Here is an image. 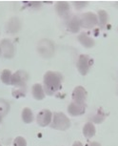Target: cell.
<instances>
[{
	"instance_id": "15",
	"label": "cell",
	"mask_w": 118,
	"mask_h": 146,
	"mask_svg": "<svg viewBox=\"0 0 118 146\" xmlns=\"http://www.w3.org/2000/svg\"><path fill=\"white\" fill-rule=\"evenodd\" d=\"M95 127L92 122H88L85 124L83 128V134L87 139H92L95 135Z\"/></svg>"
},
{
	"instance_id": "13",
	"label": "cell",
	"mask_w": 118,
	"mask_h": 146,
	"mask_svg": "<svg viewBox=\"0 0 118 146\" xmlns=\"http://www.w3.org/2000/svg\"><path fill=\"white\" fill-rule=\"evenodd\" d=\"M32 96L36 100H42L45 98V93H44V88L41 84H34L32 86Z\"/></svg>"
},
{
	"instance_id": "8",
	"label": "cell",
	"mask_w": 118,
	"mask_h": 146,
	"mask_svg": "<svg viewBox=\"0 0 118 146\" xmlns=\"http://www.w3.org/2000/svg\"><path fill=\"white\" fill-rule=\"evenodd\" d=\"M86 98H87V92L84 87L77 86L76 88H74V90H73V102L78 103V104H84L85 105Z\"/></svg>"
},
{
	"instance_id": "20",
	"label": "cell",
	"mask_w": 118,
	"mask_h": 146,
	"mask_svg": "<svg viewBox=\"0 0 118 146\" xmlns=\"http://www.w3.org/2000/svg\"><path fill=\"white\" fill-rule=\"evenodd\" d=\"M13 145L15 146H27V142L24 137H18L15 139V142H13Z\"/></svg>"
},
{
	"instance_id": "24",
	"label": "cell",
	"mask_w": 118,
	"mask_h": 146,
	"mask_svg": "<svg viewBox=\"0 0 118 146\" xmlns=\"http://www.w3.org/2000/svg\"><path fill=\"white\" fill-rule=\"evenodd\" d=\"M73 146H83V145H82V143H81V142H79V141H75V142L73 144Z\"/></svg>"
},
{
	"instance_id": "9",
	"label": "cell",
	"mask_w": 118,
	"mask_h": 146,
	"mask_svg": "<svg viewBox=\"0 0 118 146\" xmlns=\"http://www.w3.org/2000/svg\"><path fill=\"white\" fill-rule=\"evenodd\" d=\"M1 52H3V54L6 58H12L15 54V47H13L12 41L9 39H3L0 43Z\"/></svg>"
},
{
	"instance_id": "22",
	"label": "cell",
	"mask_w": 118,
	"mask_h": 146,
	"mask_svg": "<svg viewBox=\"0 0 118 146\" xmlns=\"http://www.w3.org/2000/svg\"><path fill=\"white\" fill-rule=\"evenodd\" d=\"M103 120H104V115H100L99 114L96 115L94 117H93V121L96 123H101Z\"/></svg>"
},
{
	"instance_id": "14",
	"label": "cell",
	"mask_w": 118,
	"mask_h": 146,
	"mask_svg": "<svg viewBox=\"0 0 118 146\" xmlns=\"http://www.w3.org/2000/svg\"><path fill=\"white\" fill-rule=\"evenodd\" d=\"M78 40L85 48H92V47L94 46V40L92 37H90L87 34H85V33L79 35Z\"/></svg>"
},
{
	"instance_id": "27",
	"label": "cell",
	"mask_w": 118,
	"mask_h": 146,
	"mask_svg": "<svg viewBox=\"0 0 118 146\" xmlns=\"http://www.w3.org/2000/svg\"><path fill=\"white\" fill-rule=\"evenodd\" d=\"M0 146H1V145H0Z\"/></svg>"
},
{
	"instance_id": "25",
	"label": "cell",
	"mask_w": 118,
	"mask_h": 146,
	"mask_svg": "<svg viewBox=\"0 0 118 146\" xmlns=\"http://www.w3.org/2000/svg\"><path fill=\"white\" fill-rule=\"evenodd\" d=\"M1 121H2V115L0 114V123H1Z\"/></svg>"
},
{
	"instance_id": "12",
	"label": "cell",
	"mask_w": 118,
	"mask_h": 146,
	"mask_svg": "<svg viewBox=\"0 0 118 146\" xmlns=\"http://www.w3.org/2000/svg\"><path fill=\"white\" fill-rule=\"evenodd\" d=\"M55 10L60 16H64L67 15L69 13V11H70V5H69L68 2L59 1V2H57L55 5Z\"/></svg>"
},
{
	"instance_id": "26",
	"label": "cell",
	"mask_w": 118,
	"mask_h": 146,
	"mask_svg": "<svg viewBox=\"0 0 118 146\" xmlns=\"http://www.w3.org/2000/svg\"><path fill=\"white\" fill-rule=\"evenodd\" d=\"M0 54H1V48H0Z\"/></svg>"
},
{
	"instance_id": "1",
	"label": "cell",
	"mask_w": 118,
	"mask_h": 146,
	"mask_svg": "<svg viewBox=\"0 0 118 146\" xmlns=\"http://www.w3.org/2000/svg\"><path fill=\"white\" fill-rule=\"evenodd\" d=\"M62 83V76L59 73L49 71L44 76V91L48 96L54 95L60 88Z\"/></svg>"
},
{
	"instance_id": "21",
	"label": "cell",
	"mask_w": 118,
	"mask_h": 146,
	"mask_svg": "<svg viewBox=\"0 0 118 146\" xmlns=\"http://www.w3.org/2000/svg\"><path fill=\"white\" fill-rule=\"evenodd\" d=\"M87 4H88V2H86V1H74L73 2V5H74L76 10L83 9V8L87 6Z\"/></svg>"
},
{
	"instance_id": "3",
	"label": "cell",
	"mask_w": 118,
	"mask_h": 146,
	"mask_svg": "<svg viewBox=\"0 0 118 146\" xmlns=\"http://www.w3.org/2000/svg\"><path fill=\"white\" fill-rule=\"evenodd\" d=\"M98 23V17L93 13H83L80 17V25L85 29H92Z\"/></svg>"
},
{
	"instance_id": "18",
	"label": "cell",
	"mask_w": 118,
	"mask_h": 146,
	"mask_svg": "<svg viewBox=\"0 0 118 146\" xmlns=\"http://www.w3.org/2000/svg\"><path fill=\"white\" fill-rule=\"evenodd\" d=\"M12 76L13 74L10 70H4L1 74V80L4 84L11 85L12 84Z\"/></svg>"
},
{
	"instance_id": "17",
	"label": "cell",
	"mask_w": 118,
	"mask_h": 146,
	"mask_svg": "<svg viewBox=\"0 0 118 146\" xmlns=\"http://www.w3.org/2000/svg\"><path fill=\"white\" fill-rule=\"evenodd\" d=\"M22 119L25 123H31L34 120V114L30 108H24L22 111Z\"/></svg>"
},
{
	"instance_id": "7",
	"label": "cell",
	"mask_w": 118,
	"mask_h": 146,
	"mask_svg": "<svg viewBox=\"0 0 118 146\" xmlns=\"http://www.w3.org/2000/svg\"><path fill=\"white\" fill-rule=\"evenodd\" d=\"M51 117H53V115H51V112L50 110H42V111L39 112V114L36 117L37 123L41 127L48 126L51 122Z\"/></svg>"
},
{
	"instance_id": "6",
	"label": "cell",
	"mask_w": 118,
	"mask_h": 146,
	"mask_svg": "<svg viewBox=\"0 0 118 146\" xmlns=\"http://www.w3.org/2000/svg\"><path fill=\"white\" fill-rule=\"evenodd\" d=\"M53 42L49 40H43L41 41L38 45V51L39 53L42 54L44 57L46 58H49L50 56H53Z\"/></svg>"
},
{
	"instance_id": "5",
	"label": "cell",
	"mask_w": 118,
	"mask_h": 146,
	"mask_svg": "<svg viewBox=\"0 0 118 146\" xmlns=\"http://www.w3.org/2000/svg\"><path fill=\"white\" fill-rule=\"evenodd\" d=\"M92 65V58L87 54H81L77 62V68L82 76H86Z\"/></svg>"
},
{
	"instance_id": "23",
	"label": "cell",
	"mask_w": 118,
	"mask_h": 146,
	"mask_svg": "<svg viewBox=\"0 0 118 146\" xmlns=\"http://www.w3.org/2000/svg\"><path fill=\"white\" fill-rule=\"evenodd\" d=\"M88 146H101V145H100V144H99V143H98V142L94 141V142H92V143H90V144L88 145Z\"/></svg>"
},
{
	"instance_id": "19",
	"label": "cell",
	"mask_w": 118,
	"mask_h": 146,
	"mask_svg": "<svg viewBox=\"0 0 118 146\" xmlns=\"http://www.w3.org/2000/svg\"><path fill=\"white\" fill-rule=\"evenodd\" d=\"M108 20H109V16L107 12L104 10H100L99 12H98V21H99L100 25L104 27L108 23Z\"/></svg>"
},
{
	"instance_id": "11",
	"label": "cell",
	"mask_w": 118,
	"mask_h": 146,
	"mask_svg": "<svg viewBox=\"0 0 118 146\" xmlns=\"http://www.w3.org/2000/svg\"><path fill=\"white\" fill-rule=\"evenodd\" d=\"M67 25H68V29L72 33H78L79 30L81 28L80 18H78L77 16H73V17L68 21Z\"/></svg>"
},
{
	"instance_id": "10",
	"label": "cell",
	"mask_w": 118,
	"mask_h": 146,
	"mask_svg": "<svg viewBox=\"0 0 118 146\" xmlns=\"http://www.w3.org/2000/svg\"><path fill=\"white\" fill-rule=\"evenodd\" d=\"M68 112L71 115H73V117L83 115L85 113V105L84 104H78V103L73 102L69 105Z\"/></svg>"
},
{
	"instance_id": "16",
	"label": "cell",
	"mask_w": 118,
	"mask_h": 146,
	"mask_svg": "<svg viewBox=\"0 0 118 146\" xmlns=\"http://www.w3.org/2000/svg\"><path fill=\"white\" fill-rule=\"evenodd\" d=\"M21 28V24L18 18H13L11 19L10 22L8 23V30L11 33H16L19 31V29Z\"/></svg>"
},
{
	"instance_id": "4",
	"label": "cell",
	"mask_w": 118,
	"mask_h": 146,
	"mask_svg": "<svg viewBox=\"0 0 118 146\" xmlns=\"http://www.w3.org/2000/svg\"><path fill=\"white\" fill-rule=\"evenodd\" d=\"M28 78L29 76L26 72L17 71L12 76V85L21 89H26V81Z\"/></svg>"
},
{
	"instance_id": "2",
	"label": "cell",
	"mask_w": 118,
	"mask_h": 146,
	"mask_svg": "<svg viewBox=\"0 0 118 146\" xmlns=\"http://www.w3.org/2000/svg\"><path fill=\"white\" fill-rule=\"evenodd\" d=\"M51 128L53 129H57V130H67V129L70 128L71 126V121L70 119L67 117V115L63 113H55L53 115V121H51Z\"/></svg>"
}]
</instances>
